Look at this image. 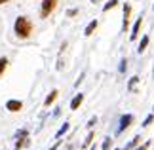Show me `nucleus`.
<instances>
[{
    "mask_svg": "<svg viewBox=\"0 0 154 150\" xmlns=\"http://www.w3.org/2000/svg\"><path fill=\"white\" fill-rule=\"evenodd\" d=\"M34 31V25H32V21L29 19L27 15H17L15 17V23H14V34L19 40H27V38H31V34Z\"/></svg>",
    "mask_w": 154,
    "mask_h": 150,
    "instance_id": "f257e3e1",
    "label": "nucleus"
},
{
    "mask_svg": "<svg viewBox=\"0 0 154 150\" xmlns=\"http://www.w3.org/2000/svg\"><path fill=\"white\" fill-rule=\"evenodd\" d=\"M59 0H42V4H40V17L46 19V17H50L53 14V10L57 8Z\"/></svg>",
    "mask_w": 154,
    "mask_h": 150,
    "instance_id": "f03ea898",
    "label": "nucleus"
},
{
    "mask_svg": "<svg viewBox=\"0 0 154 150\" xmlns=\"http://www.w3.org/2000/svg\"><path fill=\"white\" fill-rule=\"evenodd\" d=\"M133 124V114H122L120 116V122H118V129H116V135H122L129 125Z\"/></svg>",
    "mask_w": 154,
    "mask_h": 150,
    "instance_id": "7ed1b4c3",
    "label": "nucleus"
},
{
    "mask_svg": "<svg viewBox=\"0 0 154 150\" xmlns=\"http://www.w3.org/2000/svg\"><path fill=\"white\" fill-rule=\"evenodd\" d=\"M131 23V6L124 4V21H122V31H128Z\"/></svg>",
    "mask_w": 154,
    "mask_h": 150,
    "instance_id": "20e7f679",
    "label": "nucleus"
},
{
    "mask_svg": "<svg viewBox=\"0 0 154 150\" xmlns=\"http://www.w3.org/2000/svg\"><path fill=\"white\" fill-rule=\"evenodd\" d=\"M141 25H143V15H139L137 19H135V25H133V29H131V34H129V40H137V36H139V31H141Z\"/></svg>",
    "mask_w": 154,
    "mask_h": 150,
    "instance_id": "39448f33",
    "label": "nucleus"
},
{
    "mask_svg": "<svg viewBox=\"0 0 154 150\" xmlns=\"http://www.w3.org/2000/svg\"><path fill=\"white\" fill-rule=\"evenodd\" d=\"M6 109H8L10 112H19L23 109V103H21V101H17V99H10L8 103H6Z\"/></svg>",
    "mask_w": 154,
    "mask_h": 150,
    "instance_id": "423d86ee",
    "label": "nucleus"
},
{
    "mask_svg": "<svg viewBox=\"0 0 154 150\" xmlns=\"http://www.w3.org/2000/svg\"><path fill=\"white\" fill-rule=\"evenodd\" d=\"M84 103V93H76L74 95V99L70 101V109L76 110V109H80V105Z\"/></svg>",
    "mask_w": 154,
    "mask_h": 150,
    "instance_id": "0eeeda50",
    "label": "nucleus"
},
{
    "mask_svg": "<svg viewBox=\"0 0 154 150\" xmlns=\"http://www.w3.org/2000/svg\"><path fill=\"white\" fill-rule=\"evenodd\" d=\"M57 95H59L57 89H51V91L48 93V97H46V101H44V105H46V106H51V105H53V101L57 99Z\"/></svg>",
    "mask_w": 154,
    "mask_h": 150,
    "instance_id": "6e6552de",
    "label": "nucleus"
},
{
    "mask_svg": "<svg viewBox=\"0 0 154 150\" xmlns=\"http://www.w3.org/2000/svg\"><path fill=\"white\" fill-rule=\"evenodd\" d=\"M97 25H99V23H97V19H91V21H90V25L86 27V31H84V34H86V36H91V34L95 32V29H97Z\"/></svg>",
    "mask_w": 154,
    "mask_h": 150,
    "instance_id": "1a4fd4ad",
    "label": "nucleus"
},
{
    "mask_svg": "<svg viewBox=\"0 0 154 150\" xmlns=\"http://www.w3.org/2000/svg\"><path fill=\"white\" fill-rule=\"evenodd\" d=\"M149 42H150V38H149V34H145L143 38H141V42H139V47H137V53H143L145 50H146V46H149Z\"/></svg>",
    "mask_w": 154,
    "mask_h": 150,
    "instance_id": "9d476101",
    "label": "nucleus"
},
{
    "mask_svg": "<svg viewBox=\"0 0 154 150\" xmlns=\"http://www.w3.org/2000/svg\"><path fill=\"white\" fill-rule=\"evenodd\" d=\"M139 142H141V137L137 135V137H133V141H129L126 146H124V150H133V148H137L139 146Z\"/></svg>",
    "mask_w": 154,
    "mask_h": 150,
    "instance_id": "9b49d317",
    "label": "nucleus"
},
{
    "mask_svg": "<svg viewBox=\"0 0 154 150\" xmlns=\"http://www.w3.org/2000/svg\"><path fill=\"white\" fill-rule=\"evenodd\" d=\"M27 137H29V135H21V137H17V142H15V148H17V150L29 145V139H27Z\"/></svg>",
    "mask_w": 154,
    "mask_h": 150,
    "instance_id": "f8f14e48",
    "label": "nucleus"
},
{
    "mask_svg": "<svg viewBox=\"0 0 154 150\" xmlns=\"http://www.w3.org/2000/svg\"><path fill=\"white\" fill-rule=\"evenodd\" d=\"M69 127H70V125H69L67 122H65V124L61 125V127H59V131H57V135H55V137H57V139H61V137H63V135L69 131Z\"/></svg>",
    "mask_w": 154,
    "mask_h": 150,
    "instance_id": "ddd939ff",
    "label": "nucleus"
},
{
    "mask_svg": "<svg viewBox=\"0 0 154 150\" xmlns=\"http://www.w3.org/2000/svg\"><path fill=\"white\" fill-rule=\"evenodd\" d=\"M116 6H118V0H106V4L103 6V11H109L112 8H116Z\"/></svg>",
    "mask_w": 154,
    "mask_h": 150,
    "instance_id": "4468645a",
    "label": "nucleus"
},
{
    "mask_svg": "<svg viewBox=\"0 0 154 150\" xmlns=\"http://www.w3.org/2000/svg\"><path fill=\"white\" fill-rule=\"evenodd\" d=\"M137 82H139L137 76H131V78H129V82H128V89H129V91H131V89L137 86Z\"/></svg>",
    "mask_w": 154,
    "mask_h": 150,
    "instance_id": "2eb2a0df",
    "label": "nucleus"
},
{
    "mask_svg": "<svg viewBox=\"0 0 154 150\" xmlns=\"http://www.w3.org/2000/svg\"><path fill=\"white\" fill-rule=\"evenodd\" d=\"M126 69H128V59H122V61H120V67H118V72L124 74V72H126Z\"/></svg>",
    "mask_w": 154,
    "mask_h": 150,
    "instance_id": "dca6fc26",
    "label": "nucleus"
},
{
    "mask_svg": "<svg viewBox=\"0 0 154 150\" xmlns=\"http://www.w3.org/2000/svg\"><path fill=\"white\" fill-rule=\"evenodd\" d=\"M6 67H8V59H6V57H0V74L6 70Z\"/></svg>",
    "mask_w": 154,
    "mask_h": 150,
    "instance_id": "f3484780",
    "label": "nucleus"
},
{
    "mask_svg": "<svg viewBox=\"0 0 154 150\" xmlns=\"http://www.w3.org/2000/svg\"><path fill=\"white\" fill-rule=\"evenodd\" d=\"M152 122H154V114H149V116L145 118V122H143V127H149Z\"/></svg>",
    "mask_w": 154,
    "mask_h": 150,
    "instance_id": "a211bd4d",
    "label": "nucleus"
},
{
    "mask_svg": "<svg viewBox=\"0 0 154 150\" xmlns=\"http://www.w3.org/2000/svg\"><path fill=\"white\" fill-rule=\"evenodd\" d=\"M110 145H112V139H110V137H106L105 142L101 145V150H109V148H110Z\"/></svg>",
    "mask_w": 154,
    "mask_h": 150,
    "instance_id": "6ab92c4d",
    "label": "nucleus"
},
{
    "mask_svg": "<svg viewBox=\"0 0 154 150\" xmlns=\"http://www.w3.org/2000/svg\"><path fill=\"white\" fill-rule=\"evenodd\" d=\"M91 141H93V131H91L90 135H88V139H86V142H84V145H82V148H88V146L91 145Z\"/></svg>",
    "mask_w": 154,
    "mask_h": 150,
    "instance_id": "aec40b11",
    "label": "nucleus"
},
{
    "mask_svg": "<svg viewBox=\"0 0 154 150\" xmlns=\"http://www.w3.org/2000/svg\"><path fill=\"white\" fill-rule=\"evenodd\" d=\"M150 148V141H146V142H143V145H139L137 148H133V150H149Z\"/></svg>",
    "mask_w": 154,
    "mask_h": 150,
    "instance_id": "412c9836",
    "label": "nucleus"
},
{
    "mask_svg": "<svg viewBox=\"0 0 154 150\" xmlns=\"http://www.w3.org/2000/svg\"><path fill=\"white\" fill-rule=\"evenodd\" d=\"M76 14H78V10H76V8H72V10H67V15H69V17H74Z\"/></svg>",
    "mask_w": 154,
    "mask_h": 150,
    "instance_id": "4be33fe9",
    "label": "nucleus"
},
{
    "mask_svg": "<svg viewBox=\"0 0 154 150\" xmlns=\"http://www.w3.org/2000/svg\"><path fill=\"white\" fill-rule=\"evenodd\" d=\"M95 124H97V116H93V118L90 120V122H88V127H93Z\"/></svg>",
    "mask_w": 154,
    "mask_h": 150,
    "instance_id": "5701e85b",
    "label": "nucleus"
},
{
    "mask_svg": "<svg viewBox=\"0 0 154 150\" xmlns=\"http://www.w3.org/2000/svg\"><path fill=\"white\" fill-rule=\"evenodd\" d=\"M82 80H84V74H80V78L76 80V84H74V86H80V84H82Z\"/></svg>",
    "mask_w": 154,
    "mask_h": 150,
    "instance_id": "b1692460",
    "label": "nucleus"
},
{
    "mask_svg": "<svg viewBox=\"0 0 154 150\" xmlns=\"http://www.w3.org/2000/svg\"><path fill=\"white\" fill-rule=\"evenodd\" d=\"M10 2V0H0V6H2V4H8Z\"/></svg>",
    "mask_w": 154,
    "mask_h": 150,
    "instance_id": "393cba45",
    "label": "nucleus"
},
{
    "mask_svg": "<svg viewBox=\"0 0 154 150\" xmlns=\"http://www.w3.org/2000/svg\"><path fill=\"white\" fill-rule=\"evenodd\" d=\"M90 2H91V4H97V2H101V0H90Z\"/></svg>",
    "mask_w": 154,
    "mask_h": 150,
    "instance_id": "a878e982",
    "label": "nucleus"
},
{
    "mask_svg": "<svg viewBox=\"0 0 154 150\" xmlns=\"http://www.w3.org/2000/svg\"><path fill=\"white\" fill-rule=\"evenodd\" d=\"M116 150H124V148H116Z\"/></svg>",
    "mask_w": 154,
    "mask_h": 150,
    "instance_id": "bb28decb",
    "label": "nucleus"
},
{
    "mask_svg": "<svg viewBox=\"0 0 154 150\" xmlns=\"http://www.w3.org/2000/svg\"><path fill=\"white\" fill-rule=\"evenodd\" d=\"M152 8H154V6H152Z\"/></svg>",
    "mask_w": 154,
    "mask_h": 150,
    "instance_id": "cd10ccee",
    "label": "nucleus"
}]
</instances>
